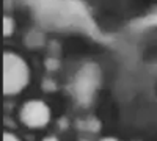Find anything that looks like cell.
Here are the masks:
<instances>
[{
	"instance_id": "obj_4",
	"label": "cell",
	"mask_w": 157,
	"mask_h": 141,
	"mask_svg": "<svg viewBox=\"0 0 157 141\" xmlns=\"http://www.w3.org/2000/svg\"><path fill=\"white\" fill-rule=\"evenodd\" d=\"M3 141H19V138H17V136H14L13 133H5Z\"/></svg>"
},
{
	"instance_id": "obj_6",
	"label": "cell",
	"mask_w": 157,
	"mask_h": 141,
	"mask_svg": "<svg viewBox=\"0 0 157 141\" xmlns=\"http://www.w3.org/2000/svg\"><path fill=\"white\" fill-rule=\"evenodd\" d=\"M101 141H118V139H115V138H104V139H101Z\"/></svg>"
},
{
	"instance_id": "obj_1",
	"label": "cell",
	"mask_w": 157,
	"mask_h": 141,
	"mask_svg": "<svg viewBox=\"0 0 157 141\" xmlns=\"http://www.w3.org/2000/svg\"><path fill=\"white\" fill-rule=\"evenodd\" d=\"M29 66L19 55L5 52L3 55V93L14 96L29 83Z\"/></svg>"
},
{
	"instance_id": "obj_3",
	"label": "cell",
	"mask_w": 157,
	"mask_h": 141,
	"mask_svg": "<svg viewBox=\"0 0 157 141\" xmlns=\"http://www.w3.org/2000/svg\"><path fill=\"white\" fill-rule=\"evenodd\" d=\"M3 35L5 36H10L13 32H14V20H13L11 17H8V16H5V19H3Z\"/></svg>"
},
{
	"instance_id": "obj_5",
	"label": "cell",
	"mask_w": 157,
	"mask_h": 141,
	"mask_svg": "<svg viewBox=\"0 0 157 141\" xmlns=\"http://www.w3.org/2000/svg\"><path fill=\"white\" fill-rule=\"evenodd\" d=\"M43 141H58V139H57L55 136H47V138H44Z\"/></svg>"
},
{
	"instance_id": "obj_2",
	"label": "cell",
	"mask_w": 157,
	"mask_h": 141,
	"mask_svg": "<svg viewBox=\"0 0 157 141\" xmlns=\"http://www.w3.org/2000/svg\"><path fill=\"white\" fill-rule=\"evenodd\" d=\"M21 121L30 129H41L50 121V108L43 100H29L21 108Z\"/></svg>"
}]
</instances>
